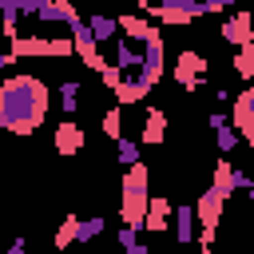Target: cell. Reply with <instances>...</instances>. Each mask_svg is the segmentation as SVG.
Masks as SVG:
<instances>
[{
	"label": "cell",
	"mask_w": 254,
	"mask_h": 254,
	"mask_svg": "<svg viewBox=\"0 0 254 254\" xmlns=\"http://www.w3.org/2000/svg\"><path fill=\"white\" fill-rule=\"evenodd\" d=\"M48 83L40 75H8L0 79V127L12 135H32L48 115Z\"/></svg>",
	"instance_id": "cell-1"
},
{
	"label": "cell",
	"mask_w": 254,
	"mask_h": 254,
	"mask_svg": "<svg viewBox=\"0 0 254 254\" xmlns=\"http://www.w3.org/2000/svg\"><path fill=\"white\" fill-rule=\"evenodd\" d=\"M147 167L143 163H135V167H127V175H123V202H119V214H123V226H131V230H143V214H147V198H151V190H147Z\"/></svg>",
	"instance_id": "cell-2"
},
{
	"label": "cell",
	"mask_w": 254,
	"mask_h": 254,
	"mask_svg": "<svg viewBox=\"0 0 254 254\" xmlns=\"http://www.w3.org/2000/svg\"><path fill=\"white\" fill-rule=\"evenodd\" d=\"M139 52H143V64H139V75H135V79H139L143 87H155V83L163 79V36H159V28L143 40Z\"/></svg>",
	"instance_id": "cell-3"
},
{
	"label": "cell",
	"mask_w": 254,
	"mask_h": 254,
	"mask_svg": "<svg viewBox=\"0 0 254 254\" xmlns=\"http://www.w3.org/2000/svg\"><path fill=\"white\" fill-rule=\"evenodd\" d=\"M71 52H75V56H79V64H83V67H91V71H99V67L107 64V60L99 56V44L91 40V32H87V24H83V20H75V24H71Z\"/></svg>",
	"instance_id": "cell-4"
},
{
	"label": "cell",
	"mask_w": 254,
	"mask_h": 254,
	"mask_svg": "<svg viewBox=\"0 0 254 254\" xmlns=\"http://www.w3.org/2000/svg\"><path fill=\"white\" fill-rule=\"evenodd\" d=\"M202 75H206V60L198 56V52H179V64H175V79H179V87L183 91H198L202 87Z\"/></svg>",
	"instance_id": "cell-5"
},
{
	"label": "cell",
	"mask_w": 254,
	"mask_h": 254,
	"mask_svg": "<svg viewBox=\"0 0 254 254\" xmlns=\"http://www.w3.org/2000/svg\"><path fill=\"white\" fill-rule=\"evenodd\" d=\"M234 135L242 143H254V87H242L234 95V119H230Z\"/></svg>",
	"instance_id": "cell-6"
},
{
	"label": "cell",
	"mask_w": 254,
	"mask_h": 254,
	"mask_svg": "<svg viewBox=\"0 0 254 254\" xmlns=\"http://www.w3.org/2000/svg\"><path fill=\"white\" fill-rule=\"evenodd\" d=\"M32 20H40V24H75V20H83L79 12H75V4L71 0H40V8H36V16Z\"/></svg>",
	"instance_id": "cell-7"
},
{
	"label": "cell",
	"mask_w": 254,
	"mask_h": 254,
	"mask_svg": "<svg viewBox=\"0 0 254 254\" xmlns=\"http://www.w3.org/2000/svg\"><path fill=\"white\" fill-rule=\"evenodd\" d=\"M52 143H56V151H60L64 159L79 155V151H83V127H79L75 119H60V127H56V135H52Z\"/></svg>",
	"instance_id": "cell-8"
},
{
	"label": "cell",
	"mask_w": 254,
	"mask_h": 254,
	"mask_svg": "<svg viewBox=\"0 0 254 254\" xmlns=\"http://www.w3.org/2000/svg\"><path fill=\"white\" fill-rule=\"evenodd\" d=\"M254 20H250V12H230L226 20H222V40L226 44H234V48H242V44H254Z\"/></svg>",
	"instance_id": "cell-9"
},
{
	"label": "cell",
	"mask_w": 254,
	"mask_h": 254,
	"mask_svg": "<svg viewBox=\"0 0 254 254\" xmlns=\"http://www.w3.org/2000/svg\"><path fill=\"white\" fill-rule=\"evenodd\" d=\"M167 139V111H159V107H147V119H143V131H139V147L147 143V147H155V143H163Z\"/></svg>",
	"instance_id": "cell-10"
},
{
	"label": "cell",
	"mask_w": 254,
	"mask_h": 254,
	"mask_svg": "<svg viewBox=\"0 0 254 254\" xmlns=\"http://www.w3.org/2000/svg\"><path fill=\"white\" fill-rule=\"evenodd\" d=\"M222 206H226V202H222L214 190H202L198 202H194L190 210H194V218H198L202 226H214V230H218V222H222Z\"/></svg>",
	"instance_id": "cell-11"
},
{
	"label": "cell",
	"mask_w": 254,
	"mask_h": 254,
	"mask_svg": "<svg viewBox=\"0 0 254 254\" xmlns=\"http://www.w3.org/2000/svg\"><path fill=\"white\" fill-rule=\"evenodd\" d=\"M171 226V198H163V194H151L147 198V214H143V230H167Z\"/></svg>",
	"instance_id": "cell-12"
},
{
	"label": "cell",
	"mask_w": 254,
	"mask_h": 254,
	"mask_svg": "<svg viewBox=\"0 0 254 254\" xmlns=\"http://www.w3.org/2000/svg\"><path fill=\"white\" fill-rule=\"evenodd\" d=\"M115 24H119V32H127L123 40L127 44H143L151 32H155V24L147 20V16H139V12H127V16H115Z\"/></svg>",
	"instance_id": "cell-13"
},
{
	"label": "cell",
	"mask_w": 254,
	"mask_h": 254,
	"mask_svg": "<svg viewBox=\"0 0 254 254\" xmlns=\"http://www.w3.org/2000/svg\"><path fill=\"white\" fill-rule=\"evenodd\" d=\"M171 218H175V242L190 246V238L198 234V218H194V210L183 202V206H171Z\"/></svg>",
	"instance_id": "cell-14"
},
{
	"label": "cell",
	"mask_w": 254,
	"mask_h": 254,
	"mask_svg": "<svg viewBox=\"0 0 254 254\" xmlns=\"http://www.w3.org/2000/svg\"><path fill=\"white\" fill-rule=\"evenodd\" d=\"M139 64H143V52L135 44H127V40H115V67L123 71V79L139 75Z\"/></svg>",
	"instance_id": "cell-15"
},
{
	"label": "cell",
	"mask_w": 254,
	"mask_h": 254,
	"mask_svg": "<svg viewBox=\"0 0 254 254\" xmlns=\"http://www.w3.org/2000/svg\"><path fill=\"white\" fill-rule=\"evenodd\" d=\"M83 24H87V32H91V40H95V44H103V40H115V36H119L115 16H107V12H91Z\"/></svg>",
	"instance_id": "cell-16"
},
{
	"label": "cell",
	"mask_w": 254,
	"mask_h": 254,
	"mask_svg": "<svg viewBox=\"0 0 254 254\" xmlns=\"http://www.w3.org/2000/svg\"><path fill=\"white\" fill-rule=\"evenodd\" d=\"M210 127H214V143H218V151H222V155H230V151L242 143V139L234 135V127H230V119H226L222 111H214V115H210Z\"/></svg>",
	"instance_id": "cell-17"
},
{
	"label": "cell",
	"mask_w": 254,
	"mask_h": 254,
	"mask_svg": "<svg viewBox=\"0 0 254 254\" xmlns=\"http://www.w3.org/2000/svg\"><path fill=\"white\" fill-rule=\"evenodd\" d=\"M210 190H214V194H218L222 202H226V198L234 194V163H230V159H222V163L214 167V179H210Z\"/></svg>",
	"instance_id": "cell-18"
},
{
	"label": "cell",
	"mask_w": 254,
	"mask_h": 254,
	"mask_svg": "<svg viewBox=\"0 0 254 254\" xmlns=\"http://www.w3.org/2000/svg\"><path fill=\"white\" fill-rule=\"evenodd\" d=\"M143 95H151V87H143L135 75H131V79H119V87H115V99H119V107L143 103Z\"/></svg>",
	"instance_id": "cell-19"
},
{
	"label": "cell",
	"mask_w": 254,
	"mask_h": 254,
	"mask_svg": "<svg viewBox=\"0 0 254 254\" xmlns=\"http://www.w3.org/2000/svg\"><path fill=\"white\" fill-rule=\"evenodd\" d=\"M79 91H83V87H79V79H64V83H60V91H56V95H60V107H64V115H67V119H71V115H75V107H79Z\"/></svg>",
	"instance_id": "cell-20"
},
{
	"label": "cell",
	"mask_w": 254,
	"mask_h": 254,
	"mask_svg": "<svg viewBox=\"0 0 254 254\" xmlns=\"http://www.w3.org/2000/svg\"><path fill=\"white\" fill-rule=\"evenodd\" d=\"M0 24H4V36H20V0H0Z\"/></svg>",
	"instance_id": "cell-21"
},
{
	"label": "cell",
	"mask_w": 254,
	"mask_h": 254,
	"mask_svg": "<svg viewBox=\"0 0 254 254\" xmlns=\"http://www.w3.org/2000/svg\"><path fill=\"white\" fill-rule=\"evenodd\" d=\"M107 230V222L95 214V218H79V226H75V242H91V238H99Z\"/></svg>",
	"instance_id": "cell-22"
},
{
	"label": "cell",
	"mask_w": 254,
	"mask_h": 254,
	"mask_svg": "<svg viewBox=\"0 0 254 254\" xmlns=\"http://www.w3.org/2000/svg\"><path fill=\"white\" fill-rule=\"evenodd\" d=\"M75 226H79V218H75V214H67V218L60 222V230H56V238H52L60 254H64V250H67V246L75 242Z\"/></svg>",
	"instance_id": "cell-23"
},
{
	"label": "cell",
	"mask_w": 254,
	"mask_h": 254,
	"mask_svg": "<svg viewBox=\"0 0 254 254\" xmlns=\"http://www.w3.org/2000/svg\"><path fill=\"white\" fill-rule=\"evenodd\" d=\"M234 71L242 79H254V44H242L238 56H234Z\"/></svg>",
	"instance_id": "cell-24"
},
{
	"label": "cell",
	"mask_w": 254,
	"mask_h": 254,
	"mask_svg": "<svg viewBox=\"0 0 254 254\" xmlns=\"http://www.w3.org/2000/svg\"><path fill=\"white\" fill-rule=\"evenodd\" d=\"M115 155H119L123 167H135V163H139V143L127 139V135H119V139H115Z\"/></svg>",
	"instance_id": "cell-25"
},
{
	"label": "cell",
	"mask_w": 254,
	"mask_h": 254,
	"mask_svg": "<svg viewBox=\"0 0 254 254\" xmlns=\"http://www.w3.org/2000/svg\"><path fill=\"white\" fill-rule=\"evenodd\" d=\"M115 238H119V246H123L127 254H147V246L139 242V230H131V226H123V230H119Z\"/></svg>",
	"instance_id": "cell-26"
},
{
	"label": "cell",
	"mask_w": 254,
	"mask_h": 254,
	"mask_svg": "<svg viewBox=\"0 0 254 254\" xmlns=\"http://www.w3.org/2000/svg\"><path fill=\"white\" fill-rule=\"evenodd\" d=\"M103 135H107V139H119V135H123V111H119V107H111V111L103 115Z\"/></svg>",
	"instance_id": "cell-27"
},
{
	"label": "cell",
	"mask_w": 254,
	"mask_h": 254,
	"mask_svg": "<svg viewBox=\"0 0 254 254\" xmlns=\"http://www.w3.org/2000/svg\"><path fill=\"white\" fill-rule=\"evenodd\" d=\"M99 79H103V87H107V91H115V87H119V79H123V71H119L115 64H103V67H99Z\"/></svg>",
	"instance_id": "cell-28"
},
{
	"label": "cell",
	"mask_w": 254,
	"mask_h": 254,
	"mask_svg": "<svg viewBox=\"0 0 254 254\" xmlns=\"http://www.w3.org/2000/svg\"><path fill=\"white\" fill-rule=\"evenodd\" d=\"M234 190H246V194H254V179H250V175H242L238 167H234Z\"/></svg>",
	"instance_id": "cell-29"
},
{
	"label": "cell",
	"mask_w": 254,
	"mask_h": 254,
	"mask_svg": "<svg viewBox=\"0 0 254 254\" xmlns=\"http://www.w3.org/2000/svg\"><path fill=\"white\" fill-rule=\"evenodd\" d=\"M4 254H28V238H12V246Z\"/></svg>",
	"instance_id": "cell-30"
},
{
	"label": "cell",
	"mask_w": 254,
	"mask_h": 254,
	"mask_svg": "<svg viewBox=\"0 0 254 254\" xmlns=\"http://www.w3.org/2000/svg\"><path fill=\"white\" fill-rule=\"evenodd\" d=\"M12 64H16V56H12V52H0V71H4V67H12Z\"/></svg>",
	"instance_id": "cell-31"
},
{
	"label": "cell",
	"mask_w": 254,
	"mask_h": 254,
	"mask_svg": "<svg viewBox=\"0 0 254 254\" xmlns=\"http://www.w3.org/2000/svg\"><path fill=\"white\" fill-rule=\"evenodd\" d=\"M151 4H159V8H163V4H167V0H151Z\"/></svg>",
	"instance_id": "cell-32"
},
{
	"label": "cell",
	"mask_w": 254,
	"mask_h": 254,
	"mask_svg": "<svg viewBox=\"0 0 254 254\" xmlns=\"http://www.w3.org/2000/svg\"><path fill=\"white\" fill-rule=\"evenodd\" d=\"M198 254H214V250H198Z\"/></svg>",
	"instance_id": "cell-33"
}]
</instances>
